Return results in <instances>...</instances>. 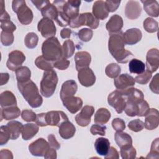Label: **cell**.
Masks as SVG:
<instances>
[{
	"mask_svg": "<svg viewBox=\"0 0 159 159\" xmlns=\"http://www.w3.org/2000/svg\"><path fill=\"white\" fill-rule=\"evenodd\" d=\"M119 91L126 97L127 101L124 111L128 116L143 117L147 114L150 109L149 105L144 100L143 94L140 90L132 87Z\"/></svg>",
	"mask_w": 159,
	"mask_h": 159,
	"instance_id": "1",
	"label": "cell"
},
{
	"mask_svg": "<svg viewBox=\"0 0 159 159\" xmlns=\"http://www.w3.org/2000/svg\"><path fill=\"white\" fill-rule=\"evenodd\" d=\"M125 45L122 31L111 35L108 42L109 50L112 56L120 63H126L134 57V55L130 51L124 48Z\"/></svg>",
	"mask_w": 159,
	"mask_h": 159,
	"instance_id": "2",
	"label": "cell"
},
{
	"mask_svg": "<svg viewBox=\"0 0 159 159\" xmlns=\"http://www.w3.org/2000/svg\"><path fill=\"white\" fill-rule=\"evenodd\" d=\"M17 87L24 98L32 107L37 108L42 105V97L39 94L37 85L32 80L17 83Z\"/></svg>",
	"mask_w": 159,
	"mask_h": 159,
	"instance_id": "3",
	"label": "cell"
},
{
	"mask_svg": "<svg viewBox=\"0 0 159 159\" xmlns=\"http://www.w3.org/2000/svg\"><path fill=\"white\" fill-rule=\"evenodd\" d=\"M42 52L45 59L53 63L63 56L62 47L55 37L47 39L43 42Z\"/></svg>",
	"mask_w": 159,
	"mask_h": 159,
	"instance_id": "4",
	"label": "cell"
},
{
	"mask_svg": "<svg viewBox=\"0 0 159 159\" xmlns=\"http://www.w3.org/2000/svg\"><path fill=\"white\" fill-rule=\"evenodd\" d=\"M58 83L57 73L53 70L45 71L40 81V93L45 98L51 97L56 89Z\"/></svg>",
	"mask_w": 159,
	"mask_h": 159,
	"instance_id": "5",
	"label": "cell"
},
{
	"mask_svg": "<svg viewBox=\"0 0 159 159\" xmlns=\"http://www.w3.org/2000/svg\"><path fill=\"white\" fill-rule=\"evenodd\" d=\"M12 9L17 14L19 21L23 25L30 24L33 20V12L23 0L13 1Z\"/></svg>",
	"mask_w": 159,
	"mask_h": 159,
	"instance_id": "6",
	"label": "cell"
},
{
	"mask_svg": "<svg viewBox=\"0 0 159 159\" xmlns=\"http://www.w3.org/2000/svg\"><path fill=\"white\" fill-rule=\"evenodd\" d=\"M99 24V19L90 12H85L79 14L76 17L70 20L69 25L71 28H78L82 25H87L91 29L98 28Z\"/></svg>",
	"mask_w": 159,
	"mask_h": 159,
	"instance_id": "7",
	"label": "cell"
},
{
	"mask_svg": "<svg viewBox=\"0 0 159 159\" xmlns=\"http://www.w3.org/2000/svg\"><path fill=\"white\" fill-rule=\"evenodd\" d=\"M126 101L125 96L118 90L112 92L107 98L109 104L114 107L118 114H120L124 111Z\"/></svg>",
	"mask_w": 159,
	"mask_h": 159,
	"instance_id": "8",
	"label": "cell"
},
{
	"mask_svg": "<svg viewBox=\"0 0 159 159\" xmlns=\"http://www.w3.org/2000/svg\"><path fill=\"white\" fill-rule=\"evenodd\" d=\"M37 29L42 37L46 39L53 37L56 34V27L53 21L48 18H42L38 23Z\"/></svg>",
	"mask_w": 159,
	"mask_h": 159,
	"instance_id": "9",
	"label": "cell"
},
{
	"mask_svg": "<svg viewBox=\"0 0 159 159\" xmlns=\"http://www.w3.org/2000/svg\"><path fill=\"white\" fill-rule=\"evenodd\" d=\"M45 120L46 125L59 127L62 122L68 120V118L63 111H52L45 113Z\"/></svg>",
	"mask_w": 159,
	"mask_h": 159,
	"instance_id": "10",
	"label": "cell"
},
{
	"mask_svg": "<svg viewBox=\"0 0 159 159\" xmlns=\"http://www.w3.org/2000/svg\"><path fill=\"white\" fill-rule=\"evenodd\" d=\"M49 148V143L43 138L38 139L29 145V150L31 154L37 157H44Z\"/></svg>",
	"mask_w": 159,
	"mask_h": 159,
	"instance_id": "11",
	"label": "cell"
},
{
	"mask_svg": "<svg viewBox=\"0 0 159 159\" xmlns=\"http://www.w3.org/2000/svg\"><path fill=\"white\" fill-rule=\"evenodd\" d=\"M25 60L24 54L19 50H14L9 53V58L6 62L7 67L11 71H16L21 66Z\"/></svg>",
	"mask_w": 159,
	"mask_h": 159,
	"instance_id": "12",
	"label": "cell"
},
{
	"mask_svg": "<svg viewBox=\"0 0 159 159\" xmlns=\"http://www.w3.org/2000/svg\"><path fill=\"white\" fill-rule=\"evenodd\" d=\"M147 70L150 73L156 71L159 66V51L157 48H151L146 56Z\"/></svg>",
	"mask_w": 159,
	"mask_h": 159,
	"instance_id": "13",
	"label": "cell"
},
{
	"mask_svg": "<svg viewBox=\"0 0 159 159\" xmlns=\"http://www.w3.org/2000/svg\"><path fill=\"white\" fill-rule=\"evenodd\" d=\"M78 78L81 84L85 87L93 86L96 81V76L90 68H86L78 71Z\"/></svg>",
	"mask_w": 159,
	"mask_h": 159,
	"instance_id": "14",
	"label": "cell"
},
{
	"mask_svg": "<svg viewBox=\"0 0 159 159\" xmlns=\"http://www.w3.org/2000/svg\"><path fill=\"white\" fill-rule=\"evenodd\" d=\"M135 83L134 78L127 73L119 75L114 81V85L119 91H124L134 86Z\"/></svg>",
	"mask_w": 159,
	"mask_h": 159,
	"instance_id": "15",
	"label": "cell"
},
{
	"mask_svg": "<svg viewBox=\"0 0 159 159\" xmlns=\"http://www.w3.org/2000/svg\"><path fill=\"white\" fill-rule=\"evenodd\" d=\"M94 111V108L93 106H84L82 108L81 112L75 117V120L76 123L81 127L87 126L91 122V117L93 116Z\"/></svg>",
	"mask_w": 159,
	"mask_h": 159,
	"instance_id": "16",
	"label": "cell"
},
{
	"mask_svg": "<svg viewBox=\"0 0 159 159\" xmlns=\"http://www.w3.org/2000/svg\"><path fill=\"white\" fill-rule=\"evenodd\" d=\"M81 4L80 1L69 0L66 1L63 6V12L71 20L79 15V8Z\"/></svg>",
	"mask_w": 159,
	"mask_h": 159,
	"instance_id": "17",
	"label": "cell"
},
{
	"mask_svg": "<svg viewBox=\"0 0 159 159\" xmlns=\"http://www.w3.org/2000/svg\"><path fill=\"white\" fill-rule=\"evenodd\" d=\"M142 8L138 1H129L125 7V16L131 20L137 19L141 14Z\"/></svg>",
	"mask_w": 159,
	"mask_h": 159,
	"instance_id": "18",
	"label": "cell"
},
{
	"mask_svg": "<svg viewBox=\"0 0 159 159\" xmlns=\"http://www.w3.org/2000/svg\"><path fill=\"white\" fill-rule=\"evenodd\" d=\"M158 111L157 109L152 108L150 109L147 114L145 116V123L144 127L147 130L155 129L159 124V117Z\"/></svg>",
	"mask_w": 159,
	"mask_h": 159,
	"instance_id": "19",
	"label": "cell"
},
{
	"mask_svg": "<svg viewBox=\"0 0 159 159\" xmlns=\"http://www.w3.org/2000/svg\"><path fill=\"white\" fill-rule=\"evenodd\" d=\"M74 59L76 68L78 71L81 69L88 68L91 61V57L88 52L81 51L76 53Z\"/></svg>",
	"mask_w": 159,
	"mask_h": 159,
	"instance_id": "20",
	"label": "cell"
},
{
	"mask_svg": "<svg viewBox=\"0 0 159 159\" xmlns=\"http://www.w3.org/2000/svg\"><path fill=\"white\" fill-rule=\"evenodd\" d=\"M122 27V18L117 14H115L111 16L106 25V29L107 30L110 35L120 32L121 31Z\"/></svg>",
	"mask_w": 159,
	"mask_h": 159,
	"instance_id": "21",
	"label": "cell"
},
{
	"mask_svg": "<svg viewBox=\"0 0 159 159\" xmlns=\"http://www.w3.org/2000/svg\"><path fill=\"white\" fill-rule=\"evenodd\" d=\"M142 34L140 29L132 28L127 30L123 33V39L125 44L134 45L140 41Z\"/></svg>",
	"mask_w": 159,
	"mask_h": 159,
	"instance_id": "22",
	"label": "cell"
},
{
	"mask_svg": "<svg viewBox=\"0 0 159 159\" xmlns=\"http://www.w3.org/2000/svg\"><path fill=\"white\" fill-rule=\"evenodd\" d=\"M63 106L71 114L77 112L83 106V101L79 97L70 96L62 100Z\"/></svg>",
	"mask_w": 159,
	"mask_h": 159,
	"instance_id": "23",
	"label": "cell"
},
{
	"mask_svg": "<svg viewBox=\"0 0 159 159\" xmlns=\"http://www.w3.org/2000/svg\"><path fill=\"white\" fill-rule=\"evenodd\" d=\"M77 89L76 83L74 80H70L65 81L61 86L60 93L61 101L66 98L73 96L76 93Z\"/></svg>",
	"mask_w": 159,
	"mask_h": 159,
	"instance_id": "24",
	"label": "cell"
},
{
	"mask_svg": "<svg viewBox=\"0 0 159 159\" xmlns=\"http://www.w3.org/2000/svg\"><path fill=\"white\" fill-rule=\"evenodd\" d=\"M65 1H54L53 2V4L57 7L58 10V15L57 17L55 20L56 22L61 27H65L69 25L70 20L68 18V17L63 13V6L65 4Z\"/></svg>",
	"mask_w": 159,
	"mask_h": 159,
	"instance_id": "25",
	"label": "cell"
},
{
	"mask_svg": "<svg viewBox=\"0 0 159 159\" xmlns=\"http://www.w3.org/2000/svg\"><path fill=\"white\" fill-rule=\"evenodd\" d=\"M93 13L98 19H104L108 17L109 11L103 1H96L93 6Z\"/></svg>",
	"mask_w": 159,
	"mask_h": 159,
	"instance_id": "26",
	"label": "cell"
},
{
	"mask_svg": "<svg viewBox=\"0 0 159 159\" xmlns=\"http://www.w3.org/2000/svg\"><path fill=\"white\" fill-rule=\"evenodd\" d=\"M59 134L64 139H69L74 136L76 129L74 125L68 120L65 121L59 126Z\"/></svg>",
	"mask_w": 159,
	"mask_h": 159,
	"instance_id": "27",
	"label": "cell"
},
{
	"mask_svg": "<svg viewBox=\"0 0 159 159\" xmlns=\"http://www.w3.org/2000/svg\"><path fill=\"white\" fill-rule=\"evenodd\" d=\"M0 114L1 121L2 119L5 120H11L17 118L20 114V111L17 106L1 107Z\"/></svg>",
	"mask_w": 159,
	"mask_h": 159,
	"instance_id": "28",
	"label": "cell"
},
{
	"mask_svg": "<svg viewBox=\"0 0 159 159\" xmlns=\"http://www.w3.org/2000/svg\"><path fill=\"white\" fill-rule=\"evenodd\" d=\"M114 138L116 143L120 148L132 145V139L130 135L122 131H117Z\"/></svg>",
	"mask_w": 159,
	"mask_h": 159,
	"instance_id": "29",
	"label": "cell"
},
{
	"mask_svg": "<svg viewBox=\"0 0 159 159\" xmlns=\"http://www.w3.org/2000/svg\"><path fill=\"white\" fill-rule=\"evenodd\" d=\"M143 4L145 11L150 16L157 17L159 14V5L155 0L141 1Z\"/></svg>",
	"mask_w": 159,
	"mask_h": 159,
	"instance_id": "30",
	"label": "cell"
},
{
	"mask_svg": "<svg viewBox=\"0 0 159 159\" xmlns=\"http://www.w3.org/2000/svg\"><path fill=\"white\" fill-rule=\"evenodd\" d=\"M0 104L1 107L16 106V98L12 92L9 91H4L0 95Z\"/></svg>",
	"mask_w": 159,
	"mask_h": 159,
	"instance_id": "31",
	"label": "cell"
},
{
	"mask_svg": "<svg viewBox=\"0 0 159 159\" xmlns=\"http://www.w3.org/2000/svg\"><path fill=\"white\" fill-rule=\"evenodd\" d=\"M94 147L99 155L105 156L110 148V142L106 138L99 137L95 141Z\"/></svg>",
	"mask_w": 159,
	"mask_h": 159,
	"instance_id": "32",
	"label": "cell"
},
{
	"mask_svg": "<svg viewBox=\"0 0 159 159\" xmlns=\"http://www.w3.org/2000/svg\"><path fill=\"white\" fill-rule=\"evenodd\" d=\"M39 132V126L35 124L28 123L23 125L22 129V137L25 140H28L33 138Z\"/></svg>",
	"mask_w": 159,
	"mask_h": 159,
	"instance_id": "33",
	"label": "cell"
},
{
	"mask_svg": "<svg viewBox=\"0 0 159 159\" xmlns=\"http://www.w3.org/2000/svg\"><path fill=\"white\" fill-rule=\"evenodd\" d=\"M40 11L43 18H48L52 20H55L57 17L58 10L53 4L50 2V1H48V3L41 9Z\"/></svg>",
	"mask_w": 159,
	"mask_h": 159,
	"instance_id": "34",
	"label": "cell"
},
{
	"mask_svg": "<svg viewBox=\"0 0 159 159\" xmlns=\"http://www.w3.org/2000/svg\"><path fill=\"white\" fill-rule=\"evenodd\" d=\"M111 116V112L107 109L100 108L96 111L94 115V121L96 124L104 125L109 121Z\"/></svg>",
	"mask_w": 159,
	"mask_h": 159,
	"instance_id": "35",
	"label": "cell"
},
{
	"mask_svg": "<svg viewBox=\"0 0 159 159\" xmlns=\"http://www.w3.org/2000/svg\"><path fill=\"white\" fill-rule=\"evenodd\" d=\"M129 69L130 73L140 75L145 70V64L140 60L133 58L129 61Z\"/></svg>",
	"mask_w": 159,
	"mask_h": 159,
	"instance_id": "36",
	"label": "cell"
},
{
	"mask_svg": "<svg viewBox=\"0 0 159 159\" xmlns=\"http://www.w3.org/2000/svg\"><path fill=\"white\" fill-rule=\"evenodd\" d=\"M17 83H24L30 80L31 71L27 66H21L16 70Z\"/></svg>",
	"mask_w": 159,
	"mask_h": 159,
	"instance_id": "37",
	"label": "cell"
},
{
	"mask_svg": "<svg viewBox=\"0 0 159 159\" xmlns=\"http://www.w3.org/2000/svg\"><path fill=\"white\" fill-rule=\"evenodd\" d=\"M7 126L9 128L11 134V139L16 140L17 139L20 134L22 132L23 125L21 122L17 120L10 121L7 124Z\"/></svg>",
	"mask_w": 159,
	"mask_h": 159,
	"instance_id": "38",
	"label": "cell"
},
{
	"mask_svg": "<svg viewBox=\"0 0 159 159\" xmlns=\"http://www.w3.org/2000/svg\"><path fill=\"white\" fill-rule=\"evenodd\" d=\"M35 65L40 69L44 70V71H48L53 70V63L45 59L42 55L38 57L35 60Z\"/></svg>",
	"mask_w": 159,
	"mask_h": 159,
	"instance_id": "39",
	"label": "cell"
},
{
	"mask_svg": "<svg viewBox=\"0 0 159 159\" xmlns=\"http://www.w3.org/2000/svg\"><path fill=\"white\" fill-rule=\"evenodd\" d=\"M75 50V45L71 40H66L63 42L62 46L63 57L68 58L72 57Z\"/></svg>",
	"mask_w": 159,
	"mask_h": 159,
	"instance_id": "40",
	"label": "cell"
},
{
	"mask_svg": "<svg viewBox=\"0 0 159 159\" xmlns=\"http://www.w3.org/2000/svg\"><path fill=\"white\" fill-rule=\"evenodd\" d=\"M120 71H121V70L119 65L114 63L109 64L106 67V69H105L106 75L111 78H117L119 75Z\"/></svg>",
	"mask_w": 159,
	"mask_h": 159,
	"instance_id": "41",
	"label": "cell"
},
{
	"mask_svg": "<svg viewBox=\"0 0 159 159\" xmlns=\"http://www.w3.org/2000/svg\"><path fill=\"white\" fill-rule=\"evenodd\" d=\"M39 37L34 32H29L25 37L24 43L25 46L30 49L34 48L38 43Z\"/></svg>",
	"mask_w": 159,
	"mask_h": 159,
	"instance_id": "42",
	"label": "cell"
},
{
	"mask_svg": "<svg viewBox=\"0 0 159 159\" xmlns=\"http://www.w3.org/2000/svg\"><path fill=\"white\" fill-rule=\"evenodd\" d=\"M144 29L149 33H153L158 29V23L151 17L147 18L143 22Z\"/></svg>",
	"mask_w": 159,
	"mask_h": 159,
	"instance_id": "43",
	"label": "cell"
},
{
	"mask_svg": "<svg viewBox=\"0 0 159 159\" xmlns=\"http://www.w3.org/2000/svg\"><path fill=\"white\" fill-rule=\"evenodd\" d=\"M120 153L124 159H134L136 157L137 153L135 148L132 145L120 148Z\"/></svg>",
	"mask_w": 159,
	"mask_h": 159,
	"instance_id": "44",
	"label": "cell"
},
{
	"mask_svg": "<svg viewBox=\"0 0 159 159\" xmlns=\"http://www.w3.org/2000/svg\"><path fill=\"white\" fill-rule=\"evenodd\" d=\"M9 139H11V132L6 125H2L0 127V145L6 144Z\"/></svg>",
	"mask_w": 159,
	"mask_h": 159,
	"instance_id": "45",
	"label": "cell"
},
{
	"mask_svg": "<svg viewBox=\"0 0 159 159\" xmlns=\"http://www.w3.org/2000/svg\"><path fill=\"white\" fill-rule=\"evenodd\" d=\"M158 138H157L155 140L153 141L150 152L146 157V158H159V147H158Z\"/></svg>",
	"mask_w": 159,
	"mask_h": 159,
	"instance_id": "46",
	"label": "cell"
},
{
	"mask_svg": "<svg viewBox=\"0 0 159 159\" xmlns=\"http://www.w3.org/2000/svg\"><path fill=\"white\" fill-rule=\"evenodd\" d=\"M151 78H152V73H150L147 70H145L143 73L137 75L134 80L135 82L140 84H145L148 83Z\"/></svg>",
	"mask_w": 159,
	"mask_h": 159,
	"instance_id": "47",
	"label": "cell"
},
{
	"mask_svg": "<svg viewBox=\"0 0 159 159\" xmlns=\"http://www.w3.org/2000/svg\"><path fill=\"white\" fill-rule=\"evenodd\" d=\"M1 42L4 46H9L14 42V35L11 32L2 31L1 33Z\"/></svg>",
	"mask_w": 159,
	"mask_h": 159,
	"instance_id": "48",
	"label": "cell"
},
{
	"mask_svg": "<svg viewBox=\"0 0 159 159\" xmlns=\"http://www.w3.org/2000/svg\"><path fill=\"white\" fill-rule=\"evenodd\" d=\"M93 34V30L88 28H84L80 30L78 34L80 40L85 42L89 41L92 39Z\"/></svg>",
	"mask_w": 159,
	"mask_h": 159,
	"instance_id": "49",
	"label": "cell"
},
{
	"mask_svg": "<svg viewBox=\"0 0 159 159\" xmlns=\"http://www.w3.org/2000/svg\"><path fill=\"white\" fill-rule=\"evenodd\" d=\"M128 127L131 130L137 132L141 131L144 128V122L140 119H135L129 122Z\"/></svg>",
	"mask_w": 159,
	"mask_h": 159,
	"instance_id": "50",
	"label": "cell"
},
{
	"mask_svg": "<svg viewBox=\"0 0 159 159\" xmlns=\"http://www.w3.org/2000/svg\"><path fill=\"white\" fill-rule=\"evenodd\" d=\"M1 28L2 31L12 33L16 30V26L11 21V19L1 21Z\"/></svg>",
	"mask_w": 159,
	"mask_h": 159,
	"instance_id": "51",
	"label": "cell"
},
{
	"mask_svg": "<svg viewBox=\"0 0 159 159\" xmlns=\"http://www.w3.org/2000/svg\"><path fill=\"white\" fill-rule=\"evenodd\" d=\"M70 65V61L66 60V58L63 56L58 60L53 62V66L58 70H64L68 68Z\"/></svg>",
	"mask_w": 159,
	"mask_h": 159,
	"instance_id": "52",
	"label": "cell"
},
{
	"mask_svg": "<svg viewBox=\"0 0 159 159\" xmlns=\"http://www.w3.org/2000/svg\"><path fill=\"white\" fill-rule=\"evenodd\" d=\"M21 117L24 121L32 122V121H35L37 118V115L32 110L25 109L22 112Z\"/></svg>",
	"mask_w": 159,
	"mask_h": 159,
	"instance_id": "53",
	"label": "cell"
},
{
	"mask_svg": "<svg viewBox=\"0 0 159 159\" xmlns=\"http://www.w3.org/2000/svg\"><path fill=\"white\" fill-rule=\"evenodd\" d=\"M106 127L100 124H93L90 129V132L93 135H104L106 134Z\"/></svg>",
	"mask_w": 159,
	"mask_h": 159,
	"instance_id": "54",
	"label": "cell"
},
{
	"mask_svg": "<svg viewBox=\"0 0 159 159\" xmlns=\"http://www.w3.org/2000/svg\"><path fill=\"white\" fill-rule=\"evenodd\" d=\"M112 126L116 131H122L125 128V122L120 118L114 119L112 121Z\"/></svg>",
	"mask_w": 159,
	"mask_h": 159,
	"instance_id": "55",
	"label": "cell"
},
{
	"mask_svg": "<svg viewBox=\"0 0 159 159\" xmlns=\"http://www.w3.org/2000/svg\"><path fill=\"white\" fill-rule=\"evenodd\" d=\"M158 83H159V74L157 73L154 76V77L153 78V79L152 80V81L149 84V87L151 91L156 94L159 93Z\"/></svg>",
	"mask_w": 159,
	"mask_h": 159,
	"instance_id": "56",
	"label": "cell"
},
{
	"mask_svg": "<svg viewBox=\"0 0 159 159\" xmlns=\"http://www.w3.org/2000/svg\"><path fill=\"white\" fill-rule=\"evenodd\" d=\"M120 1H106L105 4L109 12H112L117 10L119 7Z\"/></svg>",
	"mask_w": 159,
	"mask_h": 159,
	"instance_id": "57",
	"label": "cell"
},
{
	"mask_svg": "<svg viewBox=\"0 0 159 159\" xmlns=\"http://www.w3.org/2000/svg\"><path fill=\"white\" fill-rule=\"evenodd\" d=\"M48 140L49 145L52 148H53L55 150H58L60 148V144L58 142V141L57 140V139L53 134H50L48 136Z\"/></svg>",
	"mask_w": 159,
	"mask_h": 159,
	"instance_id": "58",
	"label": "cell"
},
{
	"mask_svg": "<svg viewBox=\"0 0 159 159\" xmlns=\"http://www.w3.org/2000/svg\"><path fill=\"white\" fill-rule=\"evenodd\" d=\"M104 158L106 159H118L119 158V153L114 147H110L107 155L104 156Z\"/></svg>",
	"mask_w": 159,
	"mask_h": 159,
	"instance_id": "59",
	"label": "cell"
},
{
	"mask_svg": "<svg viewBox=\"0 0 159 159\" xmlns=\"http://www.w3.org/2000/svg\"><path fill=\"white\" fill-rule=\"evenodd\" d=\"M45 158H50V159H55L57 158V152L55 149L53 148H50L46 153L44 155Z\"/></svg>",
	"mask_w": 159,
	"mask_h": 159,
	"instance_id": "60",
	"label": "cell"
},
{
	"mask_svg": "<svg viewBox=\"0 0 159 159\" xmlns=\"http://www.w3.org/2000/svg\"><path fill=\"white\" fill-rule=\"evenodd\" d=\"M0 158H13L12 153L9 150H2L0 152Z\"/></svg>",
	"mask_w": 159,
	"mask_h": 159,
	"instance_id": "61",
	"label": "cell"
},
{
	"mask_svg": "<svg viewBox=\"0 0 159 159\" xmlns=\"http://www.w3.org/2000/svg\"><path fill=\"white\" fill-rule=\"evenodd\" d=\"M71 30L68 28L63 29L60 32V36L62 39H69L71 36Z\"/></svg>",
	"mask_w": 159,
	"mask_h": 159,
	"instance_id": "62",
	"label": "cell"
},
{
	"mask_svg": "<svg viewBox=\"0 0 159 159\" xmlns=\"http://www.w3.org/2000/svg\"><path fill=\"white\" fill-rule=\"evenodd\" d=\"M49 1H32V2L36 6V7L39 10H41V9L45 6Z\"/></svg>",
	"mask_w": 159,
	"mask_h": 159,
	"instance_id": "63",
	"label": "cell"
},
{
	"mask_svg": "<svg viewBox=\"0 0 159 159\" xmlns=\"http://www.w3.org/2000/svg\"><path fill=\"white\" fill-rule=\"evenodd\" d=\"M9 79V75L7 73H1V85H4L7 83Z\"/></svg>",
	"mask_w": 159,
	"mask_h": 159,
	"instance_id": "64",
	"label": "cell"
}]
</instances>
